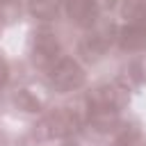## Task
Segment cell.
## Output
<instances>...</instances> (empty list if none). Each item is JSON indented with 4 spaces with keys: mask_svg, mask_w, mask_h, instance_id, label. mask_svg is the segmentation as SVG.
<instances>
[{
    "mask_svg": "<svg viewBox=\"0 0 146 146\" xmlns=\"http://www.w3.org/2000/svg\"><path fill=\"white\" fill-rule=\"evenodd\" d=\"M5 78H7V73H5V66H2V64H0V84H2V82H5Z\"/></svg>",
    "mask_w": 146,
    "mask_h": 146,
    "instance_id": "obj_5",
    "label": "cell"
},
{
    "mask_svg": "<svg viewBox=\"0 0 146 146\" xmlns=\"http://www.w3.org/2000/svg\"><path fill=\"white\" fill-rule=\"evenodd\" d=\"M123 46L135 50V48H144L146 46V25H130L125 32H123Z\"/></svg>",
    "mask_w": 146,
    "mask_h": 146,
    "instance_id": "obj_2",
    "label": "cell"
},
{
    "mask_svg": "<svg viewBox=\"0 0 146 146\" xmlns=\"http://www.w3.org/2000/svg\"><path fill=\"white\" fill-rule=\"evenodd\" d=\"M68 11L78 21H84L89 14H94V0H68Z\"/></svg>",
    "mask_w": 146,
    "mask_h": 146,
    "instance_id": "obj_3",
    "label": "cell"
},
{
    "mask_svg": "<svg viewBox=\"0 0 146 146\" xmlns=\"http://www.w3.org/2000/svg\"><path fill=\"white\" fill-rule=\"evenodd\" d=\"M32 11L39 14V16H50V14L55 11V2H52V0H36V2L32 5Z\"/></svg>",
    "mask_w": 146,
    "mask_h": 146,
    "instance_id": "obj_4",
    "label": "cell"
},
{
    "mask_svg": "<svg viewBox=\"0 0 146 146\" xmlns=\"http://www.w3.org/2000/svg\"><path fill=\"white\" fill-rule=\"evenodd\" d=\"M52 82L59 87V89H73L82 82V71L75 62L71 59H62L57 66H55V73H52Z\"/></svg>",
    "mask_w": 146,
    "mask_h": 146,
    "instance_id": "obj_1",
    "label": "cell"
}]
</instances>
